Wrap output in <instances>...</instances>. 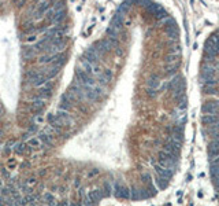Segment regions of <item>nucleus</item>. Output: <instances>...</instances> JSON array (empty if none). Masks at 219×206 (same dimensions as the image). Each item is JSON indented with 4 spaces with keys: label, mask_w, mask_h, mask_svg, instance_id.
<instances>
[{
    "label": "nucleus",
    "mask_w": 219,
    "mask_h": 206,
    "mask_svg": "<svg viewBox=\"0 0 219 206\" xmlns=\"http://www.w3.org/2000/svg\"><path fill=\"white\" fill-rule=\"evenodd\" d=\"M112 194L117 198H121V199H130V188H127L125 184H122V183H119V181H114Z\"/></svg>",
    "instance_id": "obj_1"
},
{
    "label": "nucleus",
    "mask_w": 219,
    "mask_h": 206,
    "mask_svg": "<svg viewBox=\"0 0 219 206\" xmlns=\"http://www.w3.org/2000/svg\"><path fill=\"white\" fill-rule=\"evenodd\" d=\"M203 114H218L219 111V101H208L201 107Z\"/></svg>",
    "instance_id": "obj_2"
},
{
    "label": "nucleus",
    "mask_w": 219,
    "mask_h": 206,
    "mask_svg": "<svg viewBox=\"0 0 219 206\" xmlns=\"http://www.w3.org/2000/svg\"><path fill=\"white\" fill-rule=\"evenodd\" d=\"M54 138H55V136L52 133H49V132H47L45 129L38 133V139L41 140L42 146H52V144H54Z\"/></svg>",
    "instance_id": "obj_3"
},
{
    "label": "nucleus",
    "mask_w": 219,
    "mask_h": 206,
    "mask_svg": "<svg viewBox=\"0 0 219 206\" xmlns=\"http://www.w3.org/2000/svg\"><path fill=\"white\" fill-rule=\"evenodd\" d=\"M201 122H203V125H205V127L219 124V114H203Z\"/></svg>",
    "instance_id": "obj_4"
},
{
    "label": "nucleus",
    "mask_w": 219,
    "mask_h": 206,
    "mask_svg": "<svg viewBox=\"0 0 219 206\" xmlns=\"http://www.w3.org/2000/svg\"><path fill=\"white\" fill-rule=\"evenodd\" d=\"M88 197L95 202V204H99L103 198H105V194L103 191V188H96V190H92L88 192Z\"/></svg>",
    "instance_id": "obj_5"
},
{
    "label": "nucleus",
    "mask_w": 219,
    "mask_h": 206,
    "mask_svg": "<svg viewBox=\"0 0 219 206\" xmlns=\"http://www.w3.org/2000/svg\"><path fill=\"white\" fill-rule=\"evenodd\" d=\"M160 76L156 74V73H152L151 76L148 77L147 81V88H152V89H158L159 85H160Z\"/></svg>",
    "instance_id": "obj_6"
},
{
    "label": "nucleus",
    "mask_w": 219,
    "mask_h": 206,
    "mask_svg": "<svg viewBox=\"0 0 219 206\" xmlns=\"http://www.w3.org/2000/svg\"><path fill=\"white\" fill-rule=\"evenodd\" d=\"M154 183H155V185H156L158 190H166V188L168 187V184H170V179L156 175V177H155Z\"/></svg>",
    "instance_id": "obj_7"
},
{
    "label": "nucleus",
    "mask_w": 219,
    "mask_h": 206,
    "mask_svg": "<svg viewBox=\"0 0 219 206\" xmlns=\"http://www.w3.org/2000/svg\"><path fill=\"white\" fill-rule=\"evenodd\" d=\"M155 172H156V175L163 176V177H167V179H171L172 175H174V171H171V169H166L163 166H160V165H156V166H155Z\"/></svg>",
    "instance_id": "obj_8"
},
{
    "label": "nucleus",
    "mask_w": 219,
    "mask_h": 206,
    "mask_svg": "<svg viewBox=\"0 0 219 206\" xmlns=\"http://www.w3.org/2000/svg\"><path fill=\"white\" fill-rule=\"evenodd\" d=\"M28 144L32 148H38V147H42V143H41V140L38 139V136L37 138H32L28 142Z\"/></svg>",
    "instance_id": "obj_9"
},
{
    "label": "nucleus",
    "mask_w": 219,
    "mask_h": 206,
    "mask_svg": "<svg viewBox=\"0 0 219 206\" xmlns=\"http://www.w3.org/2000/svg\"><path fill=\"white\" fill-rule=\"evenodd\" d=\"M37 54H38V51H36L33 47H30V48H26L25 49L24 56H25V59H32V58H34Z\"/></svg>",
    "instance_id": "obj_10"
},
{
    "label": "nucleus",
    "mask_w": 219,
    "mask_h": 206,
    "mask_svg": "<svg viewBox=\"0 0 219 206\" xmlns=\"http://www.w3.org/2000/svg\"><path fill=\"white\" fill-rule=\"evenodd\" d=\"M81 204H82V206H95V205H96L95 202H93L91 198L88 197V194H86L85 197L81 199Z\"/></svg>",
    "instance_id": "obj_11"
},
{
    "label": "nucleus",
    "mask_w": 219,
    "mask_h": 206,
    "mask_svg": "<svg viewBox=\"0 0 219 206\" xmlns=\"http://www.w3.org/2000/svg\"><path fill=\"white\" fill-rule=\"evenodd\" d=\"M45 201L48 202V205L55 206V197L51 194V192H47V194H45Z\"/></svg>",
    "instance_id": "obj_12"
},
{
    "label": "nucleus",
    "mask_w": 219,
    "mask_h": 206,
    "mask_svg": "<svg viewBox=\"0 0 219 206\" xmlns=\"http://www.w3.org/2000/svg\"><path fill=\"white\" fill-rule=\"evenodd\" d=\"M141 180H142V183H145V184H151L152 177H151V175H149V173H142L141 175Z\"/></svg>",
    "instance_id": "obj_13"
},
{
    "label": "nucleus",
    "mask_w": 219,
    "mask_h": 206,
    "mask_svg": "<svg viewBox=\"0 0 219 206\" xmlns=\"http://www.w3.org/2000/svg\"><path fill=\"white\" fill-rule=\"evenodd\" d=\"M158 94H159V92H158V89L147 88V95L149 96V98H152V99H154V98H156V96H158Z\"/></svg>",
    "instance_id": "obj_14"
},
{
    "label": "nucleus",
    "mask_w": 219,
    "mask_h": 206,
    "mask_svg": "<svg viewBox=\"0 0 219 206\" xmlns=\"http://www.w3.org/2000/svg\"><path fill=\"white\" fill-rule=\"evenodd\" d=\"M97 175H99V169H92V171L88 173V177L92 179V177H95V176H97Z\"/></svg>",
    "instance_id": "obj_15"
},
{
    "label": "nucleus",
    "mask_w": 219,
    "mask_h": 206,
    "mask_svg": "<svg viewBox=\"0 0 219 206\" xmlns=\"http://www.w3.org/2000/svg\"><path fill=\"white\" fill-rule=\"evenodd\" d=\"M69 206H82V204L81 202H70Z\"/></svg>",
    "instance_id": "obj_16"
},
{
    "label": "nucleus",
    "mask_w": 219,
    "mask_h": 206,
    "mask_svg": "<svg viewBox=\"0 0 219 206\" xmlns=\"http://www.w3.org/2000/svg\"><path fill=\"white\" fill-rule=\"evenodd\" d=\"M0 114H2V109H0Z\"/></svg>",
    "instance_id": "obj_17"
},
{
    "label": "nucleus",
    "mask_w": 219,
    "mask_h": 206,
    "mask_svg": "<svg viewBox=\"0 0 219 206\" xmlns=\"http://www.w3.org/2000/svg\"><path fill=\"white\" fill-rule=\"evenodd\" d=\"M26 206H32V205H26Z\"/></svg>",
    "instance_id": "obj_18"
}]
</instances>
